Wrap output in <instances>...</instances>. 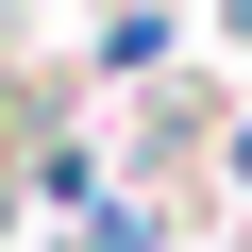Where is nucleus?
Wrapping results in <instances>:
<instances>
[{
	"mask_svg": "<svg viewBox=\"0 0 252 252\" xmlns=\"http://www.w3.org/2000/svg\"><path fill=\"white\" fill-rule=\"evenodd\" d=\"M235 34H252V0H235Z\"/></svg>",
	"mask_w": 252,
	"mask_h": 252,
	"instance_id": "obj_1",
	"label": "nucleus"
}]
</instances>
